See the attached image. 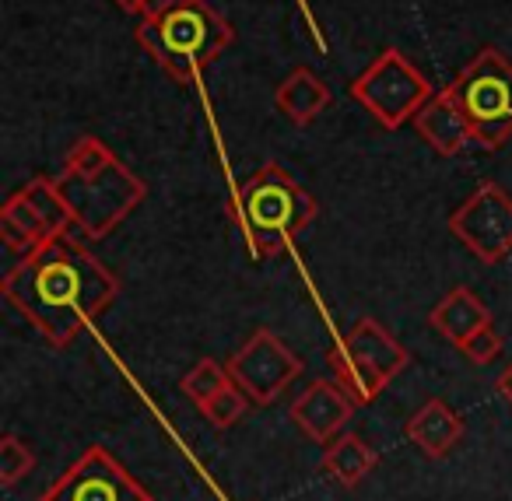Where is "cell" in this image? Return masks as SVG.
I'll use <instances>...</instances> for the list:
<instances>
[{
  "label": "cell",
  "instance_id": "1",
  "mask_svg": "<svg viewBox=\"0 0 512 501\" xmlns=\"http://www.w3.org/2000/svg\"><path fill=\"white\" fill-rule=\"evenodd\" d=\"M0 291L53 347H71L116 302L120 281L78 242L60 235L22 256L0 281Z\"/></svg>",
  "mask_w": 512,
  "mask_h": 501
},
{
  "label": "cell",
  "instance_id": "2",
  "mask_svg": "<svg viewBox=\"0 0 512 501\" xmlns=\"http://www.w3.org/2000/svg\"><path fill=\"white\" fill-rule=\"evenodd\" d=\"M64 204L71 207L74 232L81 239H106L116 225H123L130 211L148 197L141 176L127 169L99 137H78L67 151L64 169L53 179Z\"/></svg>",
  "mask_w": 512,
  "mask_h": 501
},
{
  "label": "cell",
  "instance_id": "3",
  "mask_svg": "<svg viewBox=\"0 0 512 501\" xmlns=\"http://www.w3.org/2000/svg\"><path fill=\"white\" fill-rule=\"evenodd\" d=\"M134 39L169 78L186 85L232 46L235 29L207 0H179L162 15L141 18Z\"/></svg>",
  "mask_w": 512,
  "mask_h": 501
},
{
  "label": "cell",
  "instance_id": "4",
  "mask_svg": "<svg viewBox=\"0 0 512 501\" xmlns=\"http://www.w3.org/2000/svg\"><path fill=\"white\" fill-rule=\"evenodd\" d=\"M232 218L239 232L246 235V246L260 260L278 256L295 235H302L316 221V197L299 186L288 169L278 162H267L253 179L235 190Z\"/></svg>",
  "mask_w": 512,
  "mask_h": 501
},
{
  "label": "cell",
  "instance_id": "5",
  "mask_svg": "<svg viewBox=\"0 0 512 501\" xmlns=\"http://www.w3.org/2000/svg\"><path fill=\"white\" fill-rule=\"evenodd\" d=\"M474 127L477 148L495 151L512 137V64L495 46H484L449 85Z\"/></svg>",
  "mask_w": 512,
  "mask_h": 501
},
{
  "label": "cell",
  "instance_id": "6",
  "mask_svg": "<svg viewBox=\"0 0 512 501\" xmlns=\"http://www.w3.org/2000/svg\"><path fill=\"white\" fill-rule=\"evenodd\" d=\"M411 354L407 347L376 319H358L348 337L330 351L327 365L334 379L348 389L355 403H372L400 372L407 368Z\"/></svg>",
  "mask_w": 512,
  "mask_h": 501
},
{
  "label": "cell",
  "instance_id": "7",
  "mask_svg": "<svg viewBox=\"0 0 512 501\" xmlns=\"http://www.w3.org/2000/svg\"><path fill=\"white\" fill-rule=\"evenodd\" d=\"M439 88H432V81L411 64L400 50H386L383 57H376L365 74H358L351 85V99L376 116L379 127L397 130L404 123L414 120L421 106H425Z\"/></svg>",
  "mask_w": 512,
  "mask_h": 501
},
{
  "label": "cell",
  "instance_id": "8",
  "mask_svg": "<svg viewBox=\"0 0 512 501\" xmlns=\"http://www.w3.org/2000/svg\"><path fill=\"white\" fill-rule=\"evenodd\" d=\"M232 382L249 396L253 403L267 407L274 403L295 379L302 375V361L274 330L260 326L246 337V344L225 361Z\"/></svg>",
  "mask_w": 512,
  "mask_h": 501
},
{
  "label": "cell",
  "instance_id": "9",
  "mask_svg": "<svg viewBox=\"0 0 512 501\" xmlns=\"http://www.w3.org/2000/svg\"><path fill=\"white\" fill-rule=\"evenodd\" d=\"M449 232L481 263L495 267L512 253V197L495 179H484L449 218Z\"/></svg>",
  "mask_w": 512,
  "mask_h": 501
},
{
  "label": "cell",
  "instance_id": "10",
  "mask_svg": "<svg viewBox=\"0 0 512 501\" xmlns=\"http://www.w3.org/2000/svg\"><path fill=\"white\" fill-rule=\"evenodd\" d=\"M39 501H155L120 459L109 456L102 445H92L60 480H53Z\"/></svg>",
  "mask_w": 512,
  "mask_h": 501
},
{
  "label": "cell",
  "instance_id": "11",
  "mask_svg": "<svg viewBox=\"0 0 512 501\" xmlns=\"http://www.w3.org/2000/svg\"><path fill=\"white\" fill-rule=\"evenodd\" d=\"M358 403L348 396V389L337 379H316L309 382V389L292 403V421L299 424V431L306 438L320 445H330L344 431V424L351 421Z\"/></svg>",
  "mask_w": 512,
  "mask_h": 501
},
{
  "label": "cell",
  "instance_id": "12",
  "mask_svg": "<svg viewBox=\"0 0 512 501\" xmlns=\"http://www.w3.org/2000/svg\"><path fill=\"white\" fill-rule=\"evenodd\" d=\"M411 127L418 130V137L425 144H432L439 155L453 158V155H463L467 148H477V137H474V127H470L467 113L460 109V102L453 99V92L439 88L425 106L414 113Z\"/></svg>",
  "mask_w": 512,
  "mask_h": 501
},
{
  "label": "cell",
  "instance_id": "13",
  "mask_svg": "<svg viewBox=\"0 0 512 501\" xmlns=\"http://www.w3.org/2000/svg\"><path fill=\"white\" fill-rule=\"evenodd\" d=\"M428 323L439 337H446L453 347H463V340L474 337L481 326L491 323V309L470 288H453L432 312Z\"/></svg>",
  "mask_w": 512,
  "mask_h": 501
},
{
  "label": "cell",
  "instance_id": "14",
  "mask_svg": "<svg viewBox=\"0 0 512 501\" xmlns=\"http://www.w3.org/2000/svg\"><path fill=\"white\" fill-rule=\"evenodd\" d=\"M407 438H411L425 456L442 459L463 438V417L456 414L446 400L432 396V400L407 421Z\"/></svg>",
  "mask_w": 512,
  "mask_h": 501
},
{
  "label": "cell",
  "instance_id": "15",
  "mask_svg": "<svg viewBox=\"0 0 512 501\" xmlns=\"http://www.w3.org/2000/svg\"><path fill=\"white\" fill-rule=\"evenodd\" d=\"M274 102H278V109L292 123L309 127V123H313L316 116L330 106V88L316 71H309V67H295V71L278 85Z\"/></svg>",
  "mask_w": 512,
  "mask_h": 501
},
{
  "label": "cell",
  "instance_id": "16",
  "mask_svg": "<svg viewBox=\"0 0 512 501\" xmlns=\"http://www.w3.org/2000/svg\"><path fill=\"white\" fill-rule=\"evenodd\" d=\"M0 235H4V246H8L11 253H22V256L36 253V249H43L50 239H57V235L46 228V221L32 211L22 193L8 197L4 207H0Z\"/></svg>",
  "mask_w": 512,
  "mask_h": 501
},
{
  "label": "cell",
  "instance_id": "17",
  "mask_svg": "<svg viewBox=\"0 0 512 501\" xmlns=\"http://www.w3.org/2000/svg\"><path fill=\"white\" fill-rule=\"evenodd\" d=\"M379 463V452L365 445L358 435H337L334 442L323 449V470L344 487H355L362 477H369Z\"/></svg>",
  "mask_w": 512,
  "mask_h": 501
},
{
  "label": "cell",
  "instance_id": "18",
  "mask_svg": "<svg viewBox=\"0 0 512 501\" xmlns=\"http://www.w3.org/2000/svg\"><path fill=\"white\" fill-rule=\"evenodd\" d=\"M18 193L29 200V207L46 221V228H50L57 239H60V235H71L74 232L71 207L64 204V197L57 193V183H53L50 176H36L29 186H22Z\"/></svg>",
  "mask_w": 512,
  "mask_h": 501
},
{
  "label": "cell",
  "instance_id": "19",
  "mask_svg": "<svg viewBox=\"0 0 512 501\" xmlns=\"http://www.w3.org/2000/svg\"><path fill=\"white\" fill-rule=\"evenodd\" d=\"M228 382H232V375H228L225 365H218L214 358H200L197 365L190 368V372L183 375V382H179V389H183L186 396H190L197 407H204L207 400H211L218 389H225Z\"/></svg>",
  "mask_w": 512,
  "mask_h": 501
},
{
  "label": "cell",
  "instance_id": "20",
  "mask_svg": "<svg viewBox=\"0 0 512 501\" xmlns=\"http://www.w3.org/2000/svg\"><path fill=\"white\" fill-rule=\"evenodd\" d=\"M249 403H253V400H249V396L242 393L235 382H228L225 389H218V393H214L211 400L200 407V414H204L207 421L214 424V428H232V424L239 421L242 414H246Z\"/></svg>",
  "mask_w": 512,
  "mask_h": 501
},
{
  "label": "cell",
  "instance_id": "21",
  "mask_svg": "<svg viewBox=\"0 0 512 501\" xmlns=\"http://www.w3.org/2000/svg\"><path fill=\"white\" fill-rule=\"evenodd\" d=\"M32 466H36V456H32V449L22 442V438L18 435L0 438V484L15 487L22 477H29Z\"/></svg>",
  "mask_w": 512,
  "mask_h": 501
},
{
  "label": "cell",
  "instance_id": "22",
  "mask_svg": "<svg viewBox=\"0 0 512 501\" xmlns=\"http://www.w3.org/2000/svg\"><path fill=\"white\" fill-rule=\"evenodd\" d=\"M460 351H463V358H470L474 365H488V361H495L498 351H502V337H498L488 323V326H481L470 340H463Z\"/></svg>",
  "mask_w": 512,
  "mask_h": 501
},
{
  "label": "cell",
  "instance_id": "23",
  "mask_svg": "<svg viewBox=\"0 0 512 501\" xmlns=\"http://www.w3.org/2000/svg\"><path fill=\"white\" fill-rule=\"evenodd\" d=\"M172 4H179V0H148V4H144V18L162 15V11H169Z\"/></svg>",
  "mask_w": 512,
  "mask_h": 501
},
{
  "label": "cell",
  "instance_id": "24",
  "mask_svg": "<svg viewBox=\"0 0 512 501\" xmlns=\"http://www.w3.org/2000/svg\"><path fill=\"white\" fill-rule=\"evenodd\" d=\"M116 8H123L127 11V15H137V18H144V4H148V0H113Z\"/></svg>",
  "mask_w": 512,
  "mask_h": 501
},
{
  "label": "cell",
  "instance_id": "25",
  "mask_svg": "<svg viewBox=\"0 0 512 501\" xmlns=\"http://www.w3.org/2000/svg\"><path fill=\"white\" fill-rule=\"evenodd\" d=\"M498 393H502L505 403H512V365L502 372V379H498Z\"/></svg>",
  "mask_w": 512,
  "mask_h": 501
}]
</instances>
